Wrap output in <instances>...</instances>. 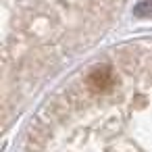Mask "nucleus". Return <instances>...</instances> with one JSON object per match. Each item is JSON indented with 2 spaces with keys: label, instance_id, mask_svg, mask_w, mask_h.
I'll return each instance as SVG.
<instances>
[{
  "label": "nucleus",
  "instance_id": "nucleus-1",
  "mask_svg": "<svg viewBox=\"0 0 152 152\" xmlns=\"http://www.w3.org/2000/svg\"><path fill=\"white\" fill-rule=\"evenodd\" d=\"M115 81H117V77L110 67H96L88 75V86L94 92H108L115 86Z\"/></svg>",
  "mask_w": 152,
  "mask_h": 152
}]
</instances>
